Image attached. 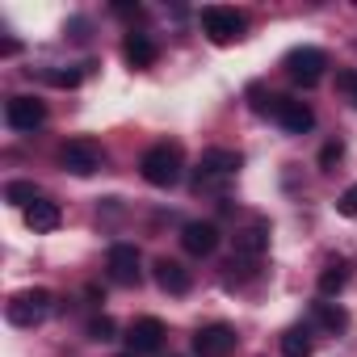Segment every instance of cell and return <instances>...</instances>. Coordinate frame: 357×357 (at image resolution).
<instances>
[{"instance_id":"cell-6","label":"cell","mask_w":357,"mask_h":357,"mask_svg":"<svg viewBox=\"0 0 357 357\" xmlns=\"http://www.w3.org/2000/svg\"><path fill=\"white\" fill-rule=\"evenodd\" d=\"M324 68H328V55H324L319 47H294V51L286 55V72H290V80L303 84V89L319 84Z\"/></svg>"},{"instance_id":"cell-23","label":"cell","mask_w":357,"mask_h":357,"mask_svg":"<svg viewBox=\"0 0 357 357\" xmlns=\"http://www.w3.org/2000/svg\"><path fill=\"white\" fill-rule=\"evenodd\" d=\"M43 76H47L55 89H76V84L84 80V72H72V68H68V72H43Z\"/></svg>"},{"instance_id":"cell-3","label":"cell","mask_w":357,"mask_h":357,"mask_svg":"<svg viewBox=\"0 0 357 357\" xmlns=\"http://www.w3.org/2000/svg\"><path fill=\"white\" fill-rule=\"evenodd\" d=\"M51 290H43V286H30V290H17L13 298H9V307H5V315H9V324L13 328H34V324H43L47 315H51Z\"/></svg>"},{"instance_id":"cell-16","label":"cell","mask_w":357,"mask_h":357,"mask_svg":"<svg viewBox=\"0 0 357 357\" xmlns=\"http://www.w3.org/2000/svg\"><path fill=\"white\" fill-rule=\"evenodd\" d=\"M26 223H30V231H55V227L63 223V211H59V202L38 198V202L26 211Z\"/></svg>"},{"instance_id":"cell-17","label":"cell","mask_w":357,"mask_h":357,"mask_svg":"<svg viewBox=\"0 0 357 357\" xmlns=\"http://www.w3.org/2000/svg\"><path fill=\"white\" fill-rule=\"evenodd\" d=\"M344 286H349V261L336 257V261H328L324 273H319V294H324V298H336Z\"/></svg>"},{"instance_id":"cell-20","label":"cell","mask_w":357,"mask_h":357,"mask_svg":"<svg viewBox=\"0 0 357 357\" xmlns=\"http://www.w3.org/2000/svg\"><path fill=\"white\" fill-rule=\"evenodd\" d=\"M311 315H315V324H324L328 332H344V328H349V315H344L336 303H315Z\"/></svg>"},{"instance_id":"cell-15","label":"cell","mask_w":357,"mask_h":357,"mask_svg":"<svg viewBox=\"0 0 357 357\" xmlns=\"http://www.w3.org/2000/svg\"><path fill=\"white\" fill-rule=\"evenodd\" d=\"M122 55H126L130 68H151L160 51H155V43H151L147 34H126V38H122Z\"/></svg>"},{"instance_id":"cell-10","label":"cell","mask_w":357,"mask_h":357,"mask_svg":"<svg viewBox=\"0 0 357 357\" xmlns=\"http://www.w3.org/2000/svg\"><path fill=\"white\" fill-rule=\"evenodd\" d=\"M273 118L282 122V130H286V135H307V130L315 126L311 105H307V101H298V97H273Z\"/></svg>"},{"instance_id":"cell-24","label":"cell","mask_w":357,"mask_h":357,"mask_svg":"<svg viewBox=\"0 0 357 357\" xmlns=\"http://www.w3.org/2000/svg\"><path fill=\"white\" fill-rule=\"evenodd\" d=\"M336 211H340L344 219H357V185H349V190L336 198Z\"/></svg>"},{"instance_id":"cell-11","label":"cell","mask_w":357,"mask_h":357,"mask_svg":"<svg viewBox=\"0 0 357 357\" xmlns=\"http://www.w3.org/2000/svg\"><path fill=\"white\" fill-rule=\"evenodd\" d=\"M126 344H130V353H135V357H147V353H155V349L164 344V324H160L155 315H143V319H135V324H130V336H126Z\"/></svg>"},{"instance_id":"cell-7","label":"cell","mask_w":357,"mask_h":357,"mask_svg":"<svg viewBox=\"0 0 357 357\" xmlns=\"http://www.w3.org/2000/svg\"><path fill=\"white\" fill-rule=\"evenodd\" d=\"M236 344H240V336H236L231 324H202L194 332V353L198 357H231Z\"/></svg>"},{"instance_id":"cell-8","label":"cell","mask_w":357,"mask_h":357,"mask_svg":"<svg viewBox=\"0 0 357 357\" xmlns=\"http://www.w3.org/2000/svg\"><path fill=\"white\" fill-rule=\"evenodd\" d=\"M5 122L17 130V135H34L43 122H47V105L38 97H9L5 101Z\"/></svg>"},{"instance_id":"cell-12","label":"cell","mask_w":357,"mask_h":357,"mask_svg":"<svg viewBox=\"0 0 357 357\" xmlns=\"http://www.w3.org/2000/svg\"><path fill=\"white\" fill-rule=\"evenodd\" d=\"M181 244H185V252L190 257H211L215 248H219V227L215 223H185V231H181Z\"/></svg>"},{"instance_id":"cell-5","label":"cell","mask_w":357,"mask_h":357,"mask_svg":"<svg viewBox=\"0 0 357 357\" xmlns=\"http://www.w3.org/2000/svg\"><path fill=\"white\" fill-rule=\"evenodd\" d=\"M59 164H63L68 172H76V176H93V172L105 164V151H101V143H93V139H68L63 151H59Z\"/></svg>"},{"instance_id":"cell-18","label":"cell","mask_w":357,"mask_h":357,"mask_svg":"<svg viewBox=\"0 0 357 357\" xmlns=\"http://www.w3.org/2000/svg\"><path fill=\"white\" fill-rule=\"evenodd\" d=\"M315 340H311V328H286L282 332V353L286 357H311Z\"/></svg>"},{"instance_id":"cell-9","label":"cell","mask_w":357,"mask_h":357,"mask_svg":"<svg viewBox=\"0 0 357 357\" xmlns=\"http://www.w3.org/2000/svg\"><path fill=\"white\" fill-rule=\"evenodd\" d=\"M105 269H109V282L118 286H139L143 269H139V248L135 244H114L105 252Z\"/></svg>"},{"instance_id":"cell-14","label":"cell","mask_w":357,"mask_h":357,"mask_svg":"<svg viewBox=\"0 0 357 357\" xmlns=\"http://www.w3.org/2000/svg\"><path fill=\"white\" fill-rule=\"evenodd\" d=\"M265 248H269V227H265V223H252V227L236 231V257H244V261H257Z\"/></svg>"},{"instance_id":"cell-1","label":"cell","mask_w":357,"mask_h":357,"mask_svg":"<svg viewBox=\"0 0 357 357\" xmlns=\"http://www.w3.org/2000/svg\"><path fill=\"white\" fill-rule=\"evenodd\" d=\"M139 172H143L147 185L172 190L176 181H181V147H176V143H155V147H147L143 160H139Z\"/></svg>"},{"instance_id":"cell-19","label":"cell","mask_w":357,"mask_h":357,"mask_svg":"<svg viewBox=\"0 0 357 357\" xmlns=\"http://www.w3.org/2000/svg\"><path fill=\"white\" fill-rule=\"evenodd\" d=\"M5 202L30 211V206L38 202V185H34V181H9V185H5Z\"/></svg>"},{"instance_id":"cell-13","label":"cell","mask_w":357,"mask_h":357,"mask_svg":"<svg viewBox=\"0 0 357 357\" xmlns=\"http://www.w3.org/2000/svg\"><path fill=\"white\" fill-rule=\"evenodd\" d=\"M190 269L181 265V261H168V257H160L155 261V286L164 290V294H185L190 290Z\"/></svg>"},{"instance_id":"cell-4","label":"cell","mask_w":357,"mask_h":357,"mask_svg":"<svg viewBox=\"0 0 357 357\" xmlns=\"http://www.w3.org/2000/svg\"><path fill=\"white\" fill-rule=\"evenodd\" d=\"M202 34L215 43V47H231L244 38V17L236 9H223V5H211L202 9Z\"/></svg>"},{"instance_id":"cell-21","label":"cell","mask_w":357,"mask_h":357,"mask_svg":"<svg viewBox=\"0 0 357 357\" xmlns=\"http://www.w3.org/2000/svg\"><path fill=\"white\" fill-rule=\"evenodd\" d=\"M340 155H344V143H340V139H328V143L319 147V168L332 172V168L340 164Z\"/></svg>"},{"instance_id":"cell-22","label":"cell","mask_w":357,"mask_h":357,"mask_svg":"<svg viewBox=\"0 0 357 357\" xmlns=\"http://www.w3.org/2000/svg\"><path fill=\"white\" fill-rule=\"evenodd\" d=\"M114 332H118V328H114V319H109V315L89 319V340H101V344H105V340H114Z\"/></svg>"},{"instance_id":"cell-2","label":"cell","mask_w":357,"mask_h":357,"mask_svg":"<svg viewBox=\"0 0 357 357\" xmlns=\"http://www.w3.org/2000/svg\"><path fill=\"white\" fill-rule=\"evenodd\" d=\"M240 168H244V155L231 151V147H211V151H202V164H198V194H202V190H223Z\"/></svg>"},{"instance_id":"cell-25","label":"cell","mask_w":357,"mask_h":357,"mask_svg":"<svg viewBox=\"0 0 357 357\" xmlns=\"http://www.w3.org/2000/svg\"><path fill=\"white\" fill-rule=\"evenodd\" d=\"M340 84L349 89V97H353V105H357V72H344V76H340Z\"/></svg>"}]
</instances>
